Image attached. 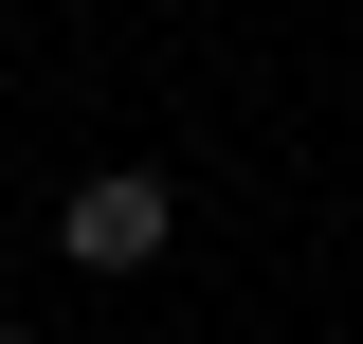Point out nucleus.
<instances>
[{"instance_id":"1","label":"nucleus","mask_w":363,"mask_h":344,"mask_svg":"<svg viewBox=\"0 0 363 344\" xmlns=\"http://www.w3.org/2000/svg\"><path fill=\"white\" fill-rule=\"evenodd\" d=\"M55 236H73V272H145V254L182 236V200H164L145 164H109V181H73V217H55Z\"/></svg>"},{"instance_id":"2","label":"nucleus","mask_w":363,"mask_h":344,"mask_svg":"<svg viewBox=\"0 0 363 344\" xmlns=\"http://www.w3.org/2000/svg\"><path fill=\"white\" fill-rule=\"evenodd\" d=\"M0 344H37V326H0Z\"/></svg>"}]
</instances>
